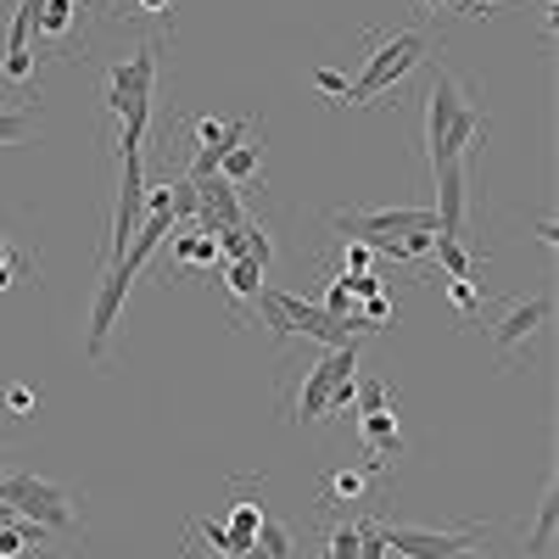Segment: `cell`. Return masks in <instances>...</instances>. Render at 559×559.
<instances>
[{
	"instance_id": "6da1fadb",
	"label": "cell",
	"mask_w": 559,
	"mask_h": 559,
	"mask_svg": "<svg viewBox=\"0 0 559 559\" xmlns=\"http://www.w3.org/2000/svg\"><path fill=\"white\" fill-rule=\"evenodd\" d=\"M157 51L163 39H146L129 62L112 68V84H107V107L123 118V140L118 152H140V140H146V123H152V79H157Z\"/></svg>"
},
{
	"instance_id": "7a4b0ae2",
	"label": "cell",
	"mask_w": 559,
	"mask_h": 559,
	"mask_svg": "<svg viewBox=\"0 0 559 559\" xmlns=\"http://www.w3.org/2000/svg\"><path fill=\"white\" fill-rule=\"evenodd\" d=\"M431 57V39L419 34V28H397V34H369V62H364V73L353 79V96L347 102H358V107H376L386 90L397 84V79H408L419 62Z\"/></svg>"
},
{
	"instance_id": "3957f363",
	"label": "cell",
	"mask_w": 559,
	"mask_h": 559,
	"mask_svg": "<svg viewBox=\"0 0 559 559\" xmlns=\"http://www.w3.org/2000/svg\"><path fill=\"white\" fill-rule=\"evenodd\" d=\"M0 503H12L17 521H34L45 532H68L73 526V492H62L45 476H0Z\"/></svg>"
},
{
	"instance_id": "277c9868",
	"label": "cell",
	"mask_w": 559,
	"mask_h": 559,
	"mask_svg": "<svg viewBox=\"0 0 559 559\" xmlns=\"http://www.w3.org/2000/svg\"><path fill=\"white\" fill-rule=\"evenodd\" d=\"M331 224L347 241H364L369 252H392L414 229H437L431 207H381V213H331Z\"/></svg>"
},
{
	"instance_id": "5b68a950",
	"label": "cell",
	"mask_w": 559,
	"mask_h": 559,
	"mask_svg": "<svg viewBox=\"0 0 559 559\" xmlns=\"http://www.w3.org/2000/svg\"><path fill=\"white\" fill-rule=\"evenodd\" d=\"M358 376V342L347 347H324L313 364H308V376H302V392L292 403V426H313V419L324 414V403H331V386Z\"/></svg>"
},
{
	"instance_id": "8992f818",
	"label": "cell",
	"mask_w": 559,
	"mask_h": 559,
	"mask_svg": "<svg viewBox=\"0 0 559 559\" xmlns=\"http://www.w3.org/2000/svg\"><path fill=\"white\" fill-rule=\"evenodd\" d=\"M381 537L386 548H397L403 559H448V554H464L487 537V526H453V532H426V526H397V521H381Z\"/></svg>"
},
{
	"instance_id": "52a82bcc",
	"label": "cell",
	"mask_w": 559,
	"mask_h": 559,
	"mask_svg": "<svg viewBox=\"0 0 559 559\" xmlns=\"http://www.w3.org/2000/svg\"><path fill=\"white\" fill-rule=\"evenodd\" d=\"M548 313H554V297L543 292V297H515V302H509V308L492 319V331H487V336H492V353H498L503 369L515 364V353L543 331V319H548Z\"/></svg>"
},
{
	"instance_id": "ba28073f",
	"label": "cell",
	"mask_w": 559,
	"mask_h": 559,
	"mask_svg": "<svg viewBox=\"0 0 559 559\" xmlns=\"http://www.w3.org/2000/svg\"><path fill=\"white\" fill-rule=\"evenodd\" d=\"M471 163L476 157H453L437 168V236H471Z\"/></svg>"
},
{
	"instance_id": "9c48e42d",
	"label": "cell",
	"mask_w": 559,
	"mask_h": 559,
	"mask_svg": "<svg viewBox=\"0 0 559 559\" xmlns=\"http://www.w3.org/2000/svg\"><path fill=\"white\" fill-rule=\"evenodd\" d=\"M90 0H45L39 7V17H34V34L45 39V51L51 57H73V45H84L90 39Z\"/></svg>"
},
{
	"instance_id": "30bf717a",
	"label": "cell",
	"mask_w": 559,
	"mask_h": 559,
	"mask_svg": "<svg viewBox=\"0 0 559 559\" xmlns=\"http://www.w3.org/2000/svg\"><path fill=\"white\" fill-rule=\"evenodd\" d=\"M140 207H146V157L123 152V179H118V213H112V241H107V263L123 258L129 236L140 229Z\"/></svg>"
},
{
	"instance_id": "8fae6325",
	"label": "cell",
	"mask_w": 559,
	"mask_h": 559,
	"mask_svg": "<svg viewBox=\"0 0 559 559\" xmlns=\"http://www.w3.org/2000/svg\"><path fill=\"white\" fill-rule=\"evenodd\" d=\"M123 297H129V280L118 269H107L102 286H96V302H90V342H84L90 358H107V342H112V324L123 313Z\"/></svg>"
},
{
	"instance_id": "7c38bea8",
	"label": "cell",
	"mask_w": 559,
	"mask_h": 559,
	"mask_svg": "<svg viewBox=\"0 0 559 559\" xmlns=\"http://www.w3.org/2000/svg\"><path fill=\"white\" fill-rule=\"evenodd\" d=\"M218 179H229L241 197H252V191H263V123L247 134V140H236L224 157H218Z\"/></svg>"
},
{
	"instance_id": "4fadbf2b",
	"label": "cell",
	"mask_w": 559,
	"mask_h": 559,
	"mask_svg": "<svg viewBox=\"0 0 559 559\" xmlns=\"http://www.w3.org/2000/svg\"><path fill=\"white\" fill-rule=\"evenodd\" d=\"M353 419H358V437H364V453H369V459L392 464V459L403 453V437H397V403H386V408H364V414H353Z\"/></svg>"
},
{
	"instance_id": "5bb4252c",
	"label": "cell",
	"mask_w": 559,
	"mask_h": 559,
	"mask_svg": "<svg viewBox=\"0 0 559 559\" xmlns=\"http://www.w3.org/2000/svg\"><path fill=\"white\" fill-rule=\"evenodd\" d=\"M376 476H386V464H376V459H369L364 471H331V476L319 481V509H347V503H358Z\"/></svg>"
},
{
	"instance_id": "9a60e30c",
	"label": "cell",
	"mask_w": 559,
	"mask_h": 559,
	"mask_svg": "<svg viewBox=\"0 0 559 559\" xmlns=\"http://www.w3.org/2000/svg\"><path fill=\"white\" fill-rule=\"evenodd\" d=\"M174 269H218V236L185 229V236L174 241Z\"/></svg>"
},
{
	"instance_id": "2e32d148",
	"label": "cell",
	"mask_w": 559,
	"mask_h": 559,
	"mask_svg": "<svg viewBox=\"0 0 559 559\" xmlns=\"http://www.w3.org/2000/svg\"><path fill=\"white\" fill-rule=\"evenodd\" d=\"M442 297L459 313V324H476L481 308H487V286H481V280H442Z\"/></svg>"
},
{
	"instance_id": "e0dca14e",
	"label": "cell",
	"mask_w": 559,
	"mask_h": 559,
	"mask_svg": "<svg viewBox=\"0 0 559 559\" xmlns=\"http://www.w3.org/2000/svg\"><path fill=\"white\" fill-rule=\"evenodd\" d=\"M224 274V286H229V297H236V302H258V292H263V263L258 258H236V263H224L218 269Z\"/></svg>"
},
{
	"instance_id": "ac0fdd59",
	"label": "cell",
	"mask_w": 559,
	"mask_h": 559,
	"mask_svg": "<svg viewBox=\"0 0 559 559\" xmlns=\"http://www.w3.org/2000/svg\"><path fill=\"white\" fill-rule=\"evenodd\" d=\"M431 247H437V263H442L448 280H476V258L464 252L459 236H431Z\"/></svg>"
},
{
	"instance_id": "d6986e66",
	"label": "cell",
	"mask_w": 559,
	"mask_h": 559,
	"mask_svg": "<svg viewBox=\"0 0 559 559\" xmlns=\"http://www.w3.org/2000/svg\"><path fill=\"white\" fill-rule=\"evenodd\" d=\"M554 515H559V509H554V481H548V492H543V503H537V526H532V537H526V554H548L554 548Z\"/></svg>"
},
{
	"instance_id": "ffe728a7",
	"label": "cell",
	"mask_w": 559,
	"mask_h": 559,
	"mask_svg": "<svg viewBox=\"0 0 559 559\" xmlns=\"http://www.w3.org/2000/svg\"><path fill=\"white\" fill-rule=\"evenodd\" d=\"M331 559H358L364 554V521H342L331 526V548H324Z\"/></svg>"
},
{
	"instance_id": "44dd1931",
	"label": "cell",
	"mask_w": 559,
	"mask_h": 559,
	"mask_svg": "<svg viewBox=\"0 0 559 559\" xmlns=\"http://www.w3.org/2000/svg\"><path fill=\"white\" fill-rule=\"evenodd\" d=\"M313 90H319V96L331 102V107H342V102L353 96V84H347V73H336V68H313Z\"/></svg>"
},
{
	"instance_id": "7402d4cb",
	"label": "cell",
	"mask_w": 559,
	"mask_h": 559,
	"mask_svg": "<svg viewBox=\"0 0 559 559\" xmlns=\"http://www.w3.org/2000/svg\"><path fill=\"white\" fill-rule=\"evenodd\" d=\"M258 554H263V559H286V554H292V532L274 526V521H263V526H258Z\"/></svg>"
},
{
	"instance_id": "603a6c76",
	"label": "cell",
	"mask_w": 559,
	"mask_h": 559,
	"mask_svg": "<svg viewBox=\"0 0 559 559\" xmlns=\"http://www.w3.org/2000/svg\"><path fill=\"white\" fill-rule=\"evenodd\" d=\"M34 408H39V392L34 386H7V414L12 419H28Z\"/></svg>"
},
{
	"instance_id": "cb8c5ba5",
	"label": "cell",
	"mask_w": 559,
	"mask_h": 559,
	"mask_svg": "<svg viewBox=\"0 0 559 559\" xmlns=\"http://www.w3.org/2000/svg\"><path fill=\"white\" fill-rule=\"evenodd\" d=\"M386 537H381V521H364V554L358 559H386Z\"/></svg>"
},
{
	"instance_id": "d4e9b609",
	"label": "cell",
	"mask_w": 559,
	"mask_h": 559,
	"mask_svg": "<svg viewBox=\"0 0 559 559\" xmlns=\"http://www.w3.org/2000/svg\"><path fill=\"white\" fill-rule=\"evenodd\" d=\"M369 269V247L364 241H347V252H342V274H364Z\"/></svg>"
},
{
	"instance_id": "484cf974",
	"label": "cell",
	"mask_w": 559,
	"mask_h": 559,
	"mask_svg": "<svg viewBox=\"0 0 559 559\" xmlns=\"http://www.w3.org/2000/svg\"><path fill=\"white\" fill-rule=\"evenodd\" d=\"M492 7H498V0H453V12H459V17H487Z\"/></svg>"
},
{
	"instance_id": "4316f807",
	"label": "cell",
	"mask_w": 559,
	"mask_h": 559,
	"mask_svg": "<svg viewBox=\"0 0 559 559\" xmlns=\"http://www.w3.org/2000/svg\"><path fill=\"white\" fill-rule=\"evenodd\" d=\"M414 7H419V17H437V12L448 7V0H414Z\"/></svg>"
},
{
	"instance_id": "83f0119b",
	"label": "cell",
	"mask_w": 559,
	"mask_h": 559,
	"mask_svg": "<svg viewBox=\"0 0 559 559\" xmlns=\"http://www.w3.org/2000/svg\"><path fill=\"white\" fill-rule=\"evenodd\" d=\"M140 12H163V17H168V12H174V0H140Z\"/></svg>"
},
{
	"instance_id": "f1b7e54d",
	"label": "cell",
	"mask_w": 559,
	"mask_h": 559,
	"mask_svg": "<svg viewBox=\"0 0 559 559\" xmlns=\"http://www.w3.org/2000/svg\"><path fill=\"white\" fill-rule=\"evenodd\" d=\"M123 7H140V0H123Z\"/></svg>"
},
{
	"instance_id": "f546056e",
	"label": "cell",
	"mask_w": 559,
	"mask_h": 559,
	"mask_svg": "<svg viewBox=\"0 0 559 559\" xmlns=\"http://www.w3.org/2000/svg\"><path fill=\"white\" fill-rule=\"evenodd\" d=\"M319 559H331V554H319Z\"/></svg>"
}]
</instances>
